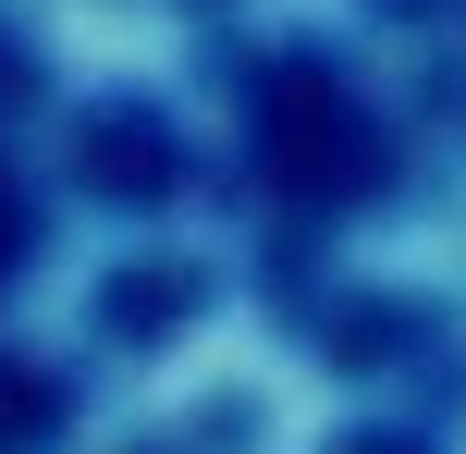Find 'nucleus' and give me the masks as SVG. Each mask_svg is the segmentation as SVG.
I'll return each mask as SVG.
<instances>
[{"instance_id":"nucleus-1","label":"nucleus","mask_w":466,"mask_h":454,"mask_svg":"<svg viewBox=\"0 0 466 454\" xmlns=\"http://www.w3.org/2000/svg\"><path fill=\"white\" fill-rule=\"evenodd\" d=\"M270 172L282 185H307V197H356V185H380V160H393V147L369 136V111H356L344 86H331V74H270Z\"/></svg>"},{"instance_id":"nucleus-2","label":"nucleus","mask_w":466,"mask_h":454,"mask_svg":"<svg viewBox=\"0 0 466 454\" xmlns=\"http://www.w3.org/2000/svg\"><path fill=\"white\" fill-rule=\"evenodd\" d=\"M13 234H25V209H13V185H0V270H13Z\"/></svg>"}]
</instances>
